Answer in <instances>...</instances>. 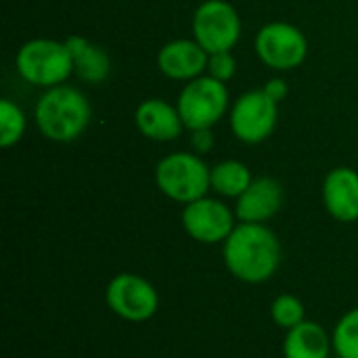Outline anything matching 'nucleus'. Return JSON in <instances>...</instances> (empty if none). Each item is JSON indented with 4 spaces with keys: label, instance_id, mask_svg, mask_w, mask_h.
I'll use <instances>...</instances> for the list:
<instances>
[{
    "label": "nucleus",
    "instance_id": "nucleus-1",
    "mask_svg": "<svg viewBox=\"0 0 358 358\" xmlns=\"http://www.w3.org/2000/svg\"><path fill=\"white\" fill-rule=\"evenodd\" d=\"M281 241L266 224L237 222L222 243L227 271L241 283L260 285L271 281L281 266Z\"/></svg>",
    "mask_w": 358,
    "mask_h": 358
},
{
    "label": "nucleus",
    "instance_id": "nucleus-2",
    "mask_svg": "<svg viewBox=\"0 0 358 358\" xmlns=\"http://www.w3.org/2000/svg\"><path fill=\"white\" fill-rule=\"evenodd\" d=\"M36 126L44 138L55 143H71L84 134L90 124V103L73 86L59 84L46 88L36 103Z\"/></svg>",
    "mask_w": 358,
    "mask_h": 358
},
{
    "label": "nucleus",
    "instance_id": "nucleus-3",
    "mask_svg": "<svg viewBox=\"0 0 358 358\" xmlns=\"http://www.w3.org/2000/svg\"><path fill=\"white\" fill-rule=\"evenodd\" d=\"M19 76L40 88L63 84L73 73L71 52L65 42L50 38H34L25 42L15 57Z\"/></svg>",
    "mask_w": 358,
    "mask_h": 358
},
{
    "label": "nucleus",
    "instance_id": "nucleus-4",
    "mask_svg": "<svg viewBox=\"0 0 358 358\" xmlns=\"http://www.w3.org/2000/svg\"><path fill=\"white\" fill-rule=\"evenodd\" d=\"M155 182L157 189L172 201L191 203L208 195L210 185V168L197 153L176 151L159 159L155 166Z\"/></svg>",
    "mask_w": 358,
    "mask_h": 358
},
{
    "label": "nucleus",
    "instance_id": "nucleus-5",
    "mask_svg": "<svg viewBox=\"0 0 358 358\" xmlns=\"http://www.w3.org/2000/svg\"><path fill=\"white\" fill-rule=\"evenodd\" d=\"M176 107L185 128H189L191 132L212 128L229 109L227 84L212 76H199L185 84L178 94Z\"/></svg>",
    "mask_w": 358,
    "mask_h": 358
},
{
    "label": "nucleus",
    "instance_id": "nucleus-6",
    "mask_svg": "<svg viewBox=\"0 0 358 358\" xmlns=\"http://www.w3.org/2000/svg\"><path fill=\"white\" fill-rule=\"evenodd\" d=\"M107 308L128 323H145L159 310V294L151 281L134 273L115 275L105 287Z\"/></svg>",
    "mask_w": 358,
    "mask_h": 358
},
{
    "label": "nucleus",
    "instance_id": "nucleus-7",
    "mask_svg": "<svg viewBox=\"0 0 358 358\" xmlns=\"http://www.w3.org/2000/svg\"><path fill=\"white\" fill-rule=\"evenodd\" d=\"M241 38V19L227 0H206L193 15V40L208 55L231 50Z\"/></svg>",
    "mask_w": 358,
    "mask_h": 358
},
{
    "label": "nucleus",
    "instance_id": "nucleus-8",
    "mask_svg": "<svg viewBox=\"0 0 358 358\" xmlns=\"http://www.w3.org/2000/svg\"><path fill=\"white\" fill-rule=\"evenodd\" d=\"M229 117H231V130L241 143L260 145L277 128L279 103L271 99L264 92V88L250 90L235 101Z\"/></svg>",
    "mask_w": 358,
    "mask_h": 358
},
{
    "label": "nucleus",
    "instance_id": "nucleus-9",
    "mask_svg": "<svg viewBox=\"0 0 358 358\" xmlns=\"http://www.w3.org/2000/svg\"><path fill=\"white\" fill-rule=\"evenodd\" d=\"M256 52L266 67L289 71L304 63L308 40L300 27L285 21H273L256 34Z\"/></svg>",
    "mask_w": 358,
    "mask_h": 358
},
{
    "label": "nucleus",
    "instance_id": "nucleus-10",
    "mask_svg": "<svg viewBox=\"0 0 358 358\" xmlns=\"http://www.w3.org/2000/svg\"><path fill=\"white\" fill-rule=\"evenodd\" d=\"M235 212L214 197H201L197 201H191L182 210V229L185 233L203 245H216L224 243L233 229L237 227Z\"/></svg>",
    "mask_w": 358,
    "mask_h": 358
},
{
    "label": "nucleus",
    "instance_id": "nucleus-11",
    "mask_svg": "<svg viewBox=\"0 0 358 358\" xmlns=\"http://www.w3.org/2000/svg\"><path fill=\"white\" fill-rule=\"evenodd\" d=\"M283 187L273 176L254 178L252 185L237 197L235 201V216L239 222H254L266 224L271 218L279 214L283 208Z\"/></svg>",
    "mask_w": 358,
    "mask_h": 358
},
{
    "label": "nucleus",
    "instance_id": "nucleus-12",
    "mask_svg": "<svg viewBox=\"0 0 358 358\" xmlns=\"http://www.w3.org/2000/svg\"><path fill=\"white\" fill-rule=\"evenodd\" d=\"M208 59L210 55L201 48L197 40L178 38L162 46L157 55V67L170 80L191 82L208 71Z\"/></svg>",
    "mask_w": 358,
    "mask_h": 358
},
{
    "label": "nucleus",
    "instance_id": "nucleus-13",
    "mask_svg": "<svg viewBox=\"0 0 358 358\" xmlns=\"http://www.w3.org/2000/svg\"><path fill=\"white\" fill-rule=\"evenodd\" d=\"M323 203L331 218L338 222L358 220V172L340 166L334 168L323 180Z\"/></svg>",
    "mask_w": 358,
    "mask_h": 358
},
{
    "label": "nucleus",
    "instance_id": "nucleus-14",
    "mask_svg": "<svg viewBox=\"0 0 358 358\" xmlns=\"http://www.w3.org/2000/svg\"><path fill=\"white\" fill-rule=\"evenodd\" d=\"M134 124L143 136L157 141V143L176 141L185 128L178 107L170 105L164 99L143 101L134 111Z\"/></svg>",
    "mask_w": 358,
    "mask_h": 358
},
{
    "label": "nucleus",
    "instance_id": "nucleus-15",
    "mask_svg": "<svg viewBox=\"0 0 358 358\" xmlns=\"http://www.w3.org/2000/svg\"><path fill=\"white\" fill-rule=\"evenodd\" d=\"M331 336L323 325L304 321L298 327L285 331L283 357L285 358H331Z\"/></svg>",
    "mask_w": 358,
    "mask_h": 358
},
{
    "label": "nucleus",
    "instance_id": "nucleus-16",
    "mask_svg": "<svg viewBox=\"0 0 358 358\" xmlns=\"http://www.w3.org/2000/svg\"><path fill=\"white\" fill-rule=\"evenodd\" d=\"M69 52H71V61H73V73L88 82V84H101L107 80L109 71H111V61H109V55L92 44L90 40L82 38V36H67L65 40Z\"/></svg>",
    "mask_w": 358,
    "mask_h": 358
},
{
    "label": "nucleus",
    "instance_id": "nucleus-17",
    "mask_svg": "<svg viewBox=\"0 0 358 358\" xmlns=\"http://www.w3.org/2000/svg\"><path fill=\"white\" fill-rule=\"evenodd\" d=\"M252 172L243 162L237 159H224L210 168V185L212 191H216L220 197L237 199L250 185H252Z\"/></svg>",
    "mask_w": 358,
    "mask_h": 358
},
{
    "label": "nucleus",
    "instance_id": "nucleus-18",
    "mask_svg": "<svg viewBox=\"0 0 358 358\" xmlns=\"http://www.w3.org/2000/svg\"><path fill=\"white\" fill-rule=\"evenodd\" d=\"M334 352L340 358H358V306L342 315L331 334Z\"/></svg>",
    "mask_w": 358,
    "mask_h": 358
},
{
    "label": "nucleus",
    "instance_id": "nucleus-19",
    "mask_svg": "<svg viewBox=\"0 0 358 358\" xmlns=\"http://www.w3.org/2000/svg\"><path fill=\"white\" fill-rule=\"evenodd\" d=\"M25 126H27V120L21 107L13 103L10 99H2L0 101V145L4 149L17 145L25 134Z\"/></svg>",
    "mask_w": 358,
    "mask_h": 358
},
{
    "label": "nucleus",
    "instance_id": "nucleus-20",
    "mask_svg": "<svg viewBox=\"0 0 358 358\" xmlns=\"http://www.w3.org/2000/svg\"><path fill=\"white\" fill-rule=\"evenodd\" d=\"M271 319L279 329L289 331V329H294V327H298L300 323L306 321V308H304V304H302V300L298 296L281 294L271 304Z\"/></svg>",
    "mask_w": 358,
    "mask_h": 358
},
{
    "label": "nucleus",
    "instance_id": "nucleus-21",
    "mask_svg": "<svg viewBox=\"0 0 358 358\" xmlns=\"http://www.w3.org/2000/svg\"><path fill=\"white\" fill-rule=\"evenodd\" d=\"M237 71V61L231 55V50L224 52H214L208 59V76L220 80V82H229Z\"/></svg>",
    "mask_w": 358,
    "mask_h": 358
},
{
    "label": "nucleus",
    "instance_id": "nucleus-22",
    "mask_svg": "<svg viewBox=\"0 0 358 358\" xmlns=\"http://www.w3.org/2000/svg\"><path fill=\"white\" fill-rule=\"evenodd\" d=\"M191 147L195 153H210L214 147V134L210 128L203 130H193L191 132Z\"/></svg>",
    "mask_w": 358,
    "mask_h": 358
},
{
    "label": "nucleus",
    "instance_id": "nucleus-23",
    "mask_svg": "<svg viewBox=\"0 0 358 358\" xmlns=\"http://www.w3.org/2000/svg\"><path fill=\"white\" fill-rule=\"evenodd\" d=\"M264 92H266L271 99H275V101L279 103V101H283V99L287 96V84H285L283 80H279V78H273V80L266 82Z\"/></svg>",
    "mask_w": 358,
    "mask_h": 358
},
{
    "label": "nucleus",
    "instance_id": "nucleus-24",
    "mask_svg": "<svg viewBox=\"0 0 358 358\" xmlns=\"http://www.w3.org/2000/svg\"><path fill=\"white\" fill-rule=\"evenodd\" d=\"M336 358H340V357H336Z\"/></svg>",
    "mask_w": 358,
    "mask_h": 358
}]
</instances>
